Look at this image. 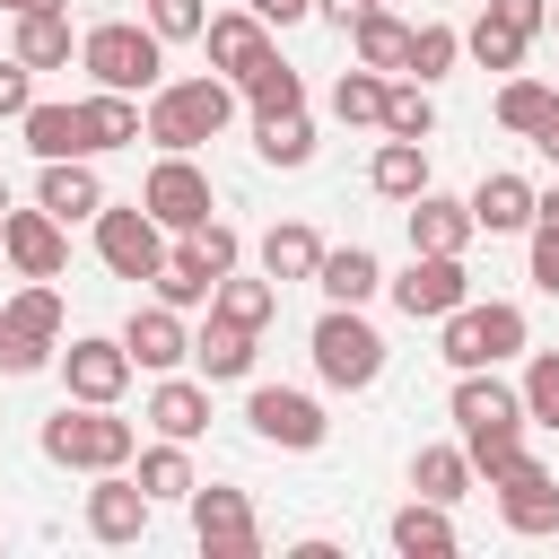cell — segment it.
<instances>
[{
  "instance_id": "30bf717a",
  "label": "cell",
  "mask_w": 559,
  "mask_h": 559,
  "mask_svg": "<svg viewBox=\"0 0 559 559\" xmlns=\"http://www.w3.org/2000/svg\"><path fill=\"white\" fill-rule=\"evenodd\" d=\"M192 533L210 559H253L262 550V524L245 507V489H192Z\"/></svg>"
},
{
  "instance_id": "52a82bcc",
  "label": "cell",
  "mask_w": 559,
  "mask_h": 559,
  "mask_svg": "<svg viewBox=\"0 0 559 559\" xmlns=\"http://www.w3.org/2000/svg\"><path fill=\"white\" fill-rule=\"evenodd\" d=\"M463 297H472V271H463V253H411V271L393 280V306H402L411 323H445Z\"/></svg>"
},
{
  "instance_id": "4fadbf2b",
  "label": "cell",
  "mask_w": 559,
  "mask_h": 559,
  "mask_svg": "<svg viewBox=\"0 0 559 559\" xmlns=\"http://www.w3.org/2000/svg\"><path fill=\"white\" fill-rule=\"evenodd\" d=\"M148 489L140 480H122V472H96V489H87V533L105 542V550H122V542H140L148 533Z\"/></svg>"
},
{
  "instance_id": "60d3db41",
  "label": "cell",
  "mask_w": 559,
  "mask_h": 559,
  "mask_svg": "<svg viewBox=\"0 0 559 559\" xmlns=\"http://www.w3.org/2000/svg\"><path fill=\"white\" fill-rule=\"evenodd\" d=\"M524 419H533V428H559V349H542V358L524 367Z\"/></svg>"
},
{
  "instance_id": "ba28073f",
  "label": "cell",
  "mask_w": 559,
  "mask_h": 559,
  "mask_svg": "<svg viewBox=\"0 0 559 559\" xmlns=\"http://www.w3.org/2000/svg\"><path fill=\"white\" fill-rule=\"evenodd\" d=\"M140 201H148V218H157V227H175V236H192V227L210 218V175H201L192 157H175V148H166V157L148 166V183H140Z\"/></svg>"
},
{
  "instance_id": "bcb514c9",
  "label": "cell",
  "mask_w": 559,
  "mask_h": 559,
  "mask_svg": "<svg viewBox=\"0 0 559 559\" xmlns=\"http://www.w3.org/2000/svg\"><path fill=\"white\" fill-rule=\"evenodd\" d=\"M533 288L559 297V227H542V218H533Z\"/></svg>"
},
{
  "instance_id": "db71d44e",
  "label": "cell",
  "mask_w": 559,
  "mask_h": 559,
  "mask_svg": "<svg viewBox=\"0 0 559 559\" xmlns=\"http://www.w3.org/2000/svg\"><path fill=\"white\" fill-rule=\"evenodd\" d=\"M9 17H26V9H70V0H0Z\"/></svg>"
},
{
  "instance_id": "d6a6232c",
  "label": "cell",
  "mask_w": 559,
  "mask_h": 559,
  "mask_svg": "<svg viewBox=\"0 0 559 559\" xmlns=\"http://www.w3.org/2000/svg\"><path fill=\"white\" fill-rule=\"evenodd\" d=\"M253 148H262L271 166H306V157H314V122H306V105L262 114V122H253Z\"/></svg>"
},
{
  "instance_id": "f5cc1de1",
  "label": "cell",
  "mask_w": 559,
  "mask_h": 559,
  "mask_svg": "<svg viewBox=\"0 0 559 559\" xmlns=\"http://www.w3.org/2000/svg\"><path fill=\"white\" fill-rule=\"evenodd\" d=\"M533 218H542V227H559V183H550V192H533Z\"/></svg>"
},
{
  "instance_id": "7dc6e473",
  "label": "cell",
  "mask_w": 559,
  "mask_h": 559,
  "mask_svg": "<svg viewBox=\"0 0 559 559\" xmlns=\"http://www.w3.org/2000/svg\"><path fill=\"white\" fill-rule=\"evenodd\" d=\"M26 105H35V70L9 52V61H0V114H26Z\"/></svg>"
},
{
  "instance_id": "f35d334b",
  "label": "cell",
  "mask_w": 559,
  "mask_h": 559,
  "mask_svg": "<svg viewBox=\"0 0 559 559\" xmlns=\"http://www.w3.org/2000/svg\"><path fill=\"white\" fill-rule=\"evenodd\" d=\"M428 131H437L428 79H419V87H384V140H428Z\"/></svg>"
},
{
  "instance_id": "7402d4cb",
  "label": "cell",
  "mask_w": 559,
  "mask_h": 559,
  "mask_svg": "<svg viewBox=\"0 0 559 559\" xmlns=\"http://www.w3.org/2000/svg\"><path fill=\"white\" fill-rule=\"evenodd\" d=\"M314 288H323L332 306H367V297L384 288V271H376V253H367V245H341V253H323Z\"/></svg>"
},
{
  "instance_id": "44dd1931",
  "label": "cell",
  "mask_w": 559,
  "mask_h": 559,
  "mask_svg": "<svg viewBox=\"0 0 559 559\" xmlns=\"http://www.w3.org/2000/svg\"><path fill=\"white\" fill-rule=\"evenodd\" d=\"M367 183H376L384 201H419V192H428V140H384L376 166H367Z\"/></svg>"
},
{
  "instance_id": "9c48e42d",
  "label": "cell",
  "mask_w": 559,
  "mask_h": 559,
  "mask_svg": "<svg viewBox=\"0 0 559 559\" xmlns=\"http://www.w3.org/2000/svg\"><path fill=\"white\" fill-rule=\"evenodd\" d=\"M245 419H253V437H262V445H288V454H314V445H323V402H314V393L262 384V393L245 402Z\"/></svg>"
},
{
  "instance_id": "b9f144b4",
  "label": "cell",
  "mask_w": 559,
  "mask_h": 559,
  "mask_svg": "<svg viewBox=\"0 0 559 559\" xmlns=\"http://www.w3.org/2000/svg\"><path fill=\"white\" fill-rule=\"evenodd\" d=\"M454 52H463V35H454V26H411V70H419V79H445V70H454Z\"/></svg>"
},
{
  "instance_id": "5b68a950",
  "label": "cell",
  "mask_w": 559,
  "mask_h": 559,
  "mask_svg": "<svg viewBox=\"0 0 559 559\" xmlns=\"http://www.w3.org/2000/svg\"><path fill=\"white\" fill-rule=\"evenodd\" d=\"M314 376L341 393H367L384 376V341H376V323H358V306H332L314 323Z\"/></svg>"
},
{
  "instance_id": "ee69618b",
  "label": "cell",
  "mask_w": 559,
  "mask_h": 559,
  "mask_svg": "<svg viewBox=\"0 0 559 559\" xmlns=\"http://www.w3.org/2000/svg\"><path fill=\"white\" fill-rule=\"evenodd\" d=\"M192 253H201V262H210V271H218V280H227V271H236V253H245V245H236V227H227V218H201V227H192Z\"/></svg>"
},
{
  "instance_id": "7c38bea8",
  "label": "cell",
  "mask_w": 559,
  "mask_h": 559,
  "mask_svg": "<svg viewBox=\"0 0 559 559\" xmlns=\"http://www.w3.org/2000/svg\"><path fill=\"white\" fill-rule=\"evenodd\" d=\"M122 349H131V367H157V376H175L183 358H192V332H183V306H131V323H122Z\"/></svg>"
},
{
  "instance_id": "74e56055",
  "label": "cell",
  "mask_w": 559,
  "mask_h": 559,
  "mask_svg": "<svg viewBox=\"0 0 559 559\" xmlns=\"http://www.w3.org/2000/svg\"><path fill=\"white\" fill-rule=\"evenodd\" d=\"M384 87H393V79L358 61V70H341V87H332V114H341V122H384Z\"/></svg>"
},
{
  "instance_id": "d6986e66",
  "label": "cell",
  "mask_w": 559,
  "mask_h": 559,
  "mask_svg": "<svg viewBox=\"0 0 559 559\" xmlns=\"http://www.w3.org/2000/svg\"><path fill=\"white\" fill-rule=\"evenodd\" d=\"M472 236H480L472 201H445V192H419L411 201V253H463Z\"/></svg>"
},
{
  "instance_id": "681fc988",
  "label": "cell",
  "mask_w": 559,
  "mask_h": 559,
  "mask_svg": "<svg viewBox=\"0 0 559 559\" xmlns=\"http://www.w3.org/2000/svg\"><path fill=\"white\" fill-rule=\"evenodd\" d=\"M314 9H323V17H332V26H341V35H349V26H358V17H367V9H384V0H314Z\"/></svg>"
},
{
  "instance_id": "83f0119b",
  "label": "cell",
  "mask_w": 559,
  "mask_h": 559,
  "mask_svg": "<svg viewBox=\"0 0 559 559\" xmlns=\"http://www.w3.org/2000/svg\"><path fill=\"white\" fill-rule=\"evenodd\" d=\"M349 44H358L367 70H411V26H402L393 9H367V17L349 26Z\"/></svg>"
},
{
  "instance_id": "e0dca14e",
  "label": "cell",
  "mask_w": 559,
  "mask_h": 559,
  "mask_svg": "<svg viewBox=\"0 0 559 559\" xmlns=\"http://www.w3.org/2000/svg\"><path fill=\"white\" fill-rule=\"evenodd\" d=\"M17 131H26L35 157H96V122H87V105H26Z\"/></svg>"
},
{
  "instance_id": "1f68e13d",
  "label": "cell",
  "mask_w": 559,
  "mask_h": 559,
  "mask_svg": "<svg viewBox=\"0 0 559 559\" xmlns=\"http://www.w3.org/2000/svg\"><path fill=\"white\" fill-rule=\"evenodd\" d=\"M87 122H96V148H131V140L148 131V105L122 96V87H96V96H87Z\"/></svg>"
},
{
  "instance_id": "cb8c5ba5",
  "label": "cell",
  "mask_w": 559,
  "mask_h": 559,
  "mask_svg": "<svg viewBox=\"0 0 559 559\" xmlns=\"http://www.w3.org/2000/svg\"><path fill=\"white\" fill-rule=\"evenodd\" d=\"M262 271H271L280 288H288V280H314V271H323V245H314V227H306V218L271 227V236H262Z\"/></svg>"
},
{
  "instance_id": "9f6ffc18",
  "label": "cell",
  "mask_w": 559,
  "mask_h": 559,
  "mask_svg": "<svg viewBox=\"0 0 559 559\" xmlns=\"http://www.w3.org/2000/svg\"><path fill=\"white\" fill-rule=\"evenodd\" d=\"M550 26H559V9H550Z\"/></svg>"
},
{
  "instance_id": "4316f807",
  "label": "cell",
  "mask_w": 559,
  "mask_h": 559,
  "mask_svg": "<svg viewBox=\"0 0 559 559\" xmlns=\"http://www.w3.org/2000/svg\"><path fill=\"white\" fill-rule=\"evenodd\" d=\"M17 61L26 70H61L70 61V9H26L17 17Z\"/></svg>"
},
{
  "instance_id": "ffe728a7",
  "label": "cell",
  "mask_w": 559,
  "mask_h": 559,
  "mask_svg": "<svg viewBox=\"0 0 559 559\" xmlns=\"http://www.w3.org/2000/svg\"><path fill=\"white\" fill-rule=\"evenodd\" d=\"M148 428H157V437H183V445H192V437L210 428V384H192V376H166V384L148 393Z\"/></svg>"
},
{
  "instance_id": "9a60e30c",
  "label": "cell",
  "mask_w": 559,
  "mask_h": 559,
  "mask_svg": "<svg viewBox=\"0 0 559 559\" xmlns=\"http://www.w3.org/2000/svg\"><path fill=\"white\" fill-rule=\"evenodd\" d=\"M498 489V515H507V533H559V480L524 454L507 480H489Z\"/></svg>"
},
{
  "instance_id": "816d5d0a",
  "label": "cell",
  "mask_w": 559,
  "mask_h": 559,
  "mask_svg": "<svg viewBox=\"0 0 559 559\" xmlns=\"http://www.w3.org/2000/svg\"><path fill=\"white\" fill-rule=\"evenodd\" d=\"M533 148H542V157H550V166H559V105H550V114H542V131H533Z\"/></svg>"
},
{
  "instance_id": "6f0895ef",
  "label": "cell",
  "mask_w": 559,
  "mask_h": 559,
  "mask_svg": "<svg viewBox=\"0 0 559 559\" xmlns=\"http://www.w3.org/2000/svg\"><path fill=\"white\" fill-rule=\"evenodd\" d=\"M384 9H393V0H384Z\"/></svg>"
},
{
  "instance_id": "8992f818",
  "label": "cell",
  "mask_w": 559,
  "mask_h": 559,
  "mask_svg": "<svg viewBox=\"0 0 559 559\" xmlns=\"http://www.w3.org/2000/svg\"><path fill=\"white\" fill-rule=\"evenodd\" d=\"M96 262L114 271V280H157V262H166V227L148 218V201H131V210H96Z\"/></svg>"
},
{
  "instance_id": "f6af8a7d",
  "label": "cell",
  "mask_w": 559,
  "mask_h": 559,
  "mask_svg": "<svg viewBox=\"0 0 559 559\" xmlns=\"http://www.w3.org/2000/svg\"><path fill=\"white\" fill-rule=\"evenodd\" d=\"M44 358H52V341H26V332H9V323H0V367H9V376H35Z\"/></svg>"
},
{
  "instance_id": "603a6c76",
  "label": "cell",
  "mask_w": 559,
  "mask_h": 559,
  "mask_svg": "<svg viewBox=\"0 0 559 559\" xmlns=\"http://www.w3.org/2000/svg\"><path fill=\"white\" fill-rule=\"evenodd\" d=\"M472 218H480L489 236H507V227H533V183H524V175H480V192H472Z\"/></svg>"
},
{
  "instance_id": "3957f363",
  "label": "cell",
  "mask_w": 559,
  "mask_h": 559,
  "mask_svg": "<svg viewBox=\"0 0 559 559\" xmlns=\"http://www.w3.org/2000/svg\"><path fill=\"white\" fill-rule=\"evenodd\" d=\"M79 61L96 70V87H122V96H148L157 70H166V35L157 26H131V17H105L79 35Z\"/></svg>"
},
{
  "instance_id": "11a10c76",
  "label": "cell",
  "mask_w": 559,
  "mask_h": 559,
  "mask_svg": "<svg viewBox=\"0 0 559 559\" xmlns=\"http://www.w3.org/2000/svg\"><path fill=\"white\" fill-rule=\"evenodd\" d=\"M0 218H9V183H0Z\"/></svg>"
},
{
  "instance_id": "c3c4849f",
  "label": "cell",
  "mask_w": 559,
  "mask_h": 559,
  "mask_svg": "<svg viewBox=\"0 0 559 559\" xmlns=\"http://www.w3.org/2000/svg\"><path fill=\"white\" fill-rule=\"evenodd\" d=\"M489 9H498L507 26H524V35H542V26H550V0H489Z\"/></svg>"
},
{
  "instance_id": "7bdbcfd3",
  "label": "cell",
  "mask_w": 559,
  "mask_h": 559,
  "mask_svg": "<svg viewBox=\"0 0 559 559\" xmlns=\"http://www.w3.org/2000/svg\"><path fill=\"white\" fill-rule=\"evenodd\" d=\"M148 26H157L166 44H183V35H210V9H201V0H148Z\"/></svg>"
},
{
  "instance_id": "ab89813d",
  "label": "cell",
  "mask_w": 559,
  "mask_h": 559,
  "mask_svg": "<svg viewBox=\"0 0 559 559\" xmlns=\"http://www.w3.org/2000/svg\"><path fill=\"white\" fill-rule=\"evenodd\" d=\"M550 105H559V96H550L542 79H507V87H498V122H507V131H524V140L542 131V114H550Z\"/></svg>"
},
{
  "instance_id": "d4e9b609",
  "label": "cell",
  "mask_w": 559,
  "mask_h": 559,
  "mask_svg": "<svg viewBox=\"0 0 559 559\" xmlns=\"http://www.w3.org/2000/svg\"><path fill=\"white\" fill-rule=\"evenodd\" d=\"M192 358H201V376H210V384H227V376H245V367H253V332H245V323H227V314H210V332H192Z\"/></svg>"
},
{
  "instance_id": "f907efd6",
  "label": "cell",
  "mask_w": 559,
  "mask_h": 559,
  "mask_svg": "<svg viewBox=\"0 0 559 559\" xmlns=\"http://www.w3.org/2000/svg\"><path fill=\"white\" fill-rule=\"evenodd\" d=\"M314 0H253V17H271V26H288V17H306Z\"/></svg>"
},
{
  "instance_id": "277c9868",
  "label": "cell",
  "mask_w": 559,
  "mask_h": 559,
  "mask_svg": "<svg viewBox=\"0 0 559 559\" xmlns=\"http://www.w3.org/2000/svg\"><path fill=\"white\" fill-rule=\"evenodd\" d=\"M524 349V306H507V297H489V306H454L445 314V367L463 376V367H498V358H515Z\"/></svg>"
},
{
  "instance_id": "e575fe53",
  "label": "cell",
  "mask_w": 559,
  "mask_h": 559,
  "mask_svg": "<svg viewBox=\"0 0 559 559\" xmlns=\"http://www.w3.org/2000/svg\"><path fill=\"white\" fill-rule=\"evenodd\" d=\"M0 323H9V332H26V341H61V297H52L44 280H26V288L0 306Z\"/></svg>"
},
{
  "instance_id": "ac0fdd59",
  "label": "cell",
  "mask_w": 559,
  "mask_h": 559,
  "mask_svg": "<svg viewBox=\"0 0 559 559\" xmlns=\"http://www.w3.org/2000/svg\"><path fill=\"white\" fill-rule=\"evenodd\" d=\"M35 201H44V210L70 227V218H96V210H105V183H96V166H87V157H44Z\"/></svg>"
},
{
  "instance_id": "5bb4252c",
  "label": "cell",
  "mask_w": 559,
  "mask_h": 559,
  "mask_svg": "<svg viewBox=\"0 0 559 559\" xmlns=\"http://www.w3.org/2000/svg\"><path fill=\"white\" fill-rule=\"evenodd\" d=\"M61 376H70V402H122V384H131V349L87 332V341L61 349Z\"/></svg>"
},
{
  "instance_id": "6da1fadb",
  "label": "cell",
  "mask_w": 559,
  "mask_h": 559,
  "mask_svg": "<svg viewBox=\"0 0 559 559\" xmlns=\"http://www.w3.org/2000/svg\"><path fill=\"white\" fill-rule=\"evenodd\" d=\"M227 114H236V79H175V87L148 96V140L175 148V157H192L201 140L227 131Z\"/></svg>"
},
{
  "instance_id": "7a4b0ae2",
  "label": "cell",
  "mask_w": 559,
  "mask_h": 559,
  "mask_svg": "<svg viewBox=\"0 0 559 559\" xmlns=\"http://www.w3.org/2000/svg\"><path fill=\"white\" fill-rule=\"evenodd\" d=\"M44 454L70 463V472H122L140 454V428L114 419V402H79V411H52L44 419Z\"/></svg>"
},
{
  "instance_id": "8d00e7d4",
  "label": "cell",
  "mask_w": 559,
  "mask_h": 559,
  "mask_svg": "<svg viewBox=\"0 0 559 559\" xmlns=\"http://www.w3.org/2000/svg\"><path fill=\"white\" fill-rule=\"evenodd\" d=\"M245 105H253V122H262V114H288V105H306V79H297V70L271 52V61L245 79Z\"/></svg>"
},
{
  "instance_id": "836d02e7",
  "label": "cell",
  "mask_w": 559,
  "mask_h": 559,
  "mask_svg": "<svg viewBox=\"0 0 559 559\" xmlns=\"http://www.w3.org/2000/svg\"><path fill=\"white\" fill-rule=\"evenodd\" d=\"M463 44H472V61H480V70H515V61H524V44H533V35H524V26H507V17H498V9H480V17H472V35H463Z\"/></svg>"
},
{
  "instance_id": "f1b7e54d",
  "label": "cell",
  "mask_w": 559,
  "mask_h": 559,
  "mask_svg": "<svg viewBox=\"0 0 559 559\" xmlns=\"http://www.w3.org/2000/svg\"><path fill=\"white\" fill-rule=\"evenodd\" d=\"M157 297H166V306H210V297H218V271L192 253V236L157 262Z\"/></svg>"
},
{
  "instance_id": "4dcf8cb0",
  "label": "cell",
  "mask_w": 559,
  "mask_h": 559,
  "mask_svg": "<svg viewBox=\"0 0 559 559\" xmlns=\"http://www.w3.org/2000/svg\"><path fill=\"white\" fill-rule=\"evenodd\" d=\"M411 489H419V498H437V507H454V498L472 489V454H463V445H419Z\"/></svg>"
},
{
  "instance_id": "484cf974",
  "label": "cell",
  "mask_w": 559,
  "mask_h": 559,
  "mask_svg": "<svg viewBox=\"0 0 559 559\" xmlns=\"http://www.w3.org/2000/svg\"><path fill=\"white\" fill-rule=\"evenodd\" d=\"M393 550H402V559H445V550H454L445 507H437V498H411V507L393 515Z\"/></svg>"
},
{
  "instance_id": "2e32d148",
  "label": "cell",
  "mask_w": 559,
  "mask_h": 559,
  "mask_svg": "<svg viewBox=\"0 0 559 559\" xmlns=\"http://www.w3.org/2000/svg\"><path fill=\"white\" fill-rule=\"evenodd\" d=\"M262 61H271V17H253V9H227V17H210V70H227V79L245 87Z\"/></svg>"
},
{
  "instance_id": "d590c367",
  "label": "cell",
  "mask_w": 559,
  "mask_h": 559,
  "mask_svg": "<svg viewBox=\"0 0 559 559\" xmlns=\"http://www.w3.org/2000/svg\"><path fill=\"white\" fill-rule=\"evenodd\" d=\"M140 489H148V498H192V489H201V480H192L183 437H166V445H148V454H140Z\"/></svg>"
},
{
  "instance_id": "8fae6325",
  "label": "cell",
  "mask_w": 559,
  "mask_h": 559,
  "mask_svg": "<svg viewBox=\"0 0 559 559\" xmlns=\"http://www.w3.org/2000/svg\"><path fill=\"white\" fill-rule=\"evenodd\" d=\"M0 253H9L26 280H61V262H70V236H61V218L35 201V210H9V218H0Z\"/></svg>"
},
{
  "instance_id": "f546056e",
  "label": "cell",
  "mask_w": 559,
  "mask_h": 559,
  "mask_svg": "<svg viewBox=\"0 0 559 559\" xmlns=\"http://www.w3.org/2000/svg\"><path fill=\"white\" fill-rule=\"evenodd\" d=\"M210 314H227V323L262 332V323L280 314V280H271V271H262V280H236V271H227V280H218V297H210Z\"/></svg>"
}]
</instances>
